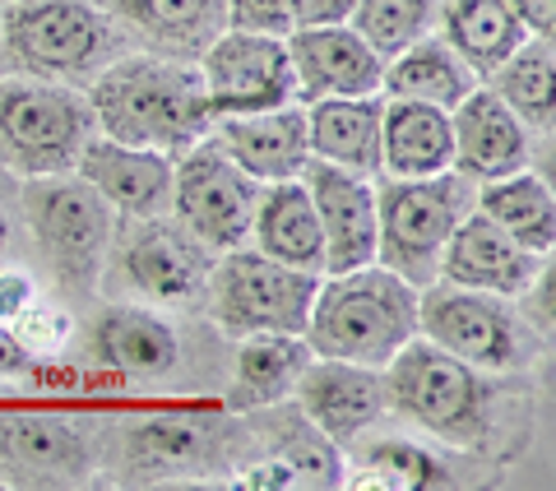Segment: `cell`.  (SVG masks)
Segmentation results:
<instances>
[{
  "label": "cell",
  "mask_w": 556,
  "mask_h": 491,
  "mask_svg": "<svg viewBox=\"0 0 556 491\" xmlns=\"http://www.w3.org/2000/svg\"><path fill=\"white\" fill-rule=\"evenodd\" d=\"M288 61L298 79V98H367L380 93L386 79V56L362 38L353 24L329 28H292L288 33Z\"/></svg>",
  "instance_id": "7c38bea8"
},
{
  "label": "cell",
  "mask_w": 556,
  "mask_h": 491,
  "mask_svg": "<svg viewBox=\"0 0 556 491\" xmlns=\"http://www.w3.org/2000/svg\"><path fill=\"white\" fill-rule=\"evenodd\" d=\"M172 153L121 144L108 135H89L75 158V172L89 181L112 209H126L135 218H159L172 204Z\"/></svg>",
  "instance_id": "9a60e30c"
},
{
  "label": "cell",
  "mask_w": 556,
  "mask_h": 491,
  "mask_svg": "<svg viewBox=\"0 0 556 491\" xmlns=\"http://www.w3.org/2000/svg\"><path fill=\"white\" fill-rule=\"evenodd\" d=\"M93 353L121 376H167L177 366V329L153 311L112 306L93 329Z\"/></svg>",
  "instance_id": "484cf974"
},
{
  "label": "cell",
  "mask_w": 556,
  "mask_h": 491,
  "mask_svg": "<svg viewBox=\"0 0 556 491\" xmlns=\"http://www.w3.org/2000/svg\"><path fill=\"white\" fill-rule=\"evenodd\" d=\"M28 302H33V278L20 274V269L0 274V320H14Z\"/></svg>",
  "instance_id": "ab89813d"
},
{
  "label": "cell",
  "mask_w": 556,
  "mask_h": 491,
  "mask_svg": "<svg viewBox=\"0 0 556 491\" xmlns=\"http://www.w3.org/2000/svg\"><path fill=\"white\" fill-rule=\"evenodd\" d=\"M506 10L529 38H552L556 33V0H506Z\"/></svg>",
  "instance_id": "74e56055"
},
{
  "label": "cell",
  "mask_w": 556,
  "mask_h": 491,
  "mask_svg": "<svg viewBox=\"0 0 556 491\" xmlns=\"http://www.w3.org/2000/svg\"><path fill=\"white\" fill-rule=\"evenodd\" d=\"M441 38L459 51V61L473 75H492V70L510 56V51L529 38L519 20L506 10V0H450L441 10Z\"/></svg>",
  "instance_id": "4316f807"
},
{
  "label": "cell",
  "mask_w": 556,
  "mask_h": 491,
  "mask_svg": "<svg viewBox=\"0 0 556 491\" xmlns=\"http://www.w3.org/2000/svg\"><path fill=\"white\" fill-rule=\"evenodd\" d=\"M208 139L232 158V163L255 177L260 186L302 177L311 144H306V108L288 102V108L269 112H241V116H208Z\"/></svg>",
  "instance_id": "4fadbf2b"
},
{
  "label": "cell",
  "mask_w": 556,
  "mask_h": 491,
  "mask_svg": "<svg viewBox=\"0 0 556 491\" xmlns=\"http://www.w3.org/2000/svg\"><path fill=\"white\" fill-rule=\"evenodd\" d=\"M28 227L47 260L70 284H89L102 265V251L112 241V204L84 177H28L24 190Z\"/></svg>",
  "instance_id": "ba28073f"
},
{
  "label": "cell",
  "mask_w": 556,
  "mask_h": 491,
  "mask_svg": "<svg viewBox=\"0 0 556 491\" xmlns=\"http://www.w3.org/2000/svg\"><path fill=\"white\" fill-rule=\"evenodd\" d=\"M386 403L413 427L450 445H478L486 431V385L478 366L459 362L431 339L413 335L386 362Z\"/></svg>",
  "instance_id": "277c9868"
},
{
  "label": "cell",
  "mask_w": 556,
  "mask_h": 491,
  "mask_svg": "<svg viewBox=\"0 0 556 491\" xmlns=\"http://www.w3.org/2000/svg\"><path fill=\"white\" fill-rule=\"evenodd\" d=\"M108 5H112V10H121V14H135L139 5H144V0H108Z\"/></svg>",
  "instance_id": "b9f144b4"
},
{
  "label": "cell",
  "mask_w": 556,
  "mask_h": 491,
  "mask_svg": "<svg viewBox=\"0 0 556 491\" xmlns=\"http://www.w3.org/2000/svg\"><path fill=\"white\" fill-rule=\"evenodd\" d=\"M417 335L478 372H506L519 362V325L506 297L459 288L445 278L417 288Z\"/></svg>",
  "instance_id": "30bf717a"
},
{
  "label": "cell",
  "mask_w": 556,
  "mask_h": 491,
  "mask_svg": "<svg viewBox=\"0 0 556 491\" xmlns=\"http://www.w3.org/2000/svg\"><path fill=\"white\" fill-rule=\"evenodd\" d=\"M302 186L311 190L325 241V274L376 265V181L306 158Z\"/></svg>",
  "instance_id": "8fae6325"
},
{
  "label": "cell",
  "mask_w": 556,
  "mask_h": 491,
  "mask_svg": "<svg viewBox=\"0 0 556 491\" xmlns=\"http://www.w3.org/2000/svg\"><path fill=\"white\" fill-rule=\"evenodd\" d=\"M218 14H223V0H144L130 20L144 33H153V38L186 47V42H195Z\"/></svg>",
  "instance_id": "d6a6232c"
},
{
  "label": "cell",
  "mask_w": 556,
  "mask_h": 491,
  "mask_svg": "<svg viewBox=\"0 0 556 491\" xmlns=\"http://www.w3.org/2000/svg\"><path fill=\"white\" fill-rule=\"evenodd\" d=\"M10 325H14L10 335L20 339V348H24L28 357H51V353H61L65 339H70V329H75V325H70V315H65V311L42 306L38 297H33V302H28L20 315H14Z\"/></svg>",
  "instance_id": "e575fe53"
},
{
  "label": "cell",
  "mask_w": 556,
  "mask_h": 491,
  "mask_svg": "<svg viewBox=\"0 0 556 491\" xmlns=\"http://www.w3.org/2000/svg\"><path fill=\"white\" fill-rule=\"evenodd\" d=\"M89 139V108L56 84L0 79V163L20 177L70 172Z\"/></svg>",
  "instance_id": "8992f818"
},
{
  "label": "cell",
  "mask_w": 556,
  "mask_h": 491,
  "mask_svg": "<svg viewBox=\"0 0 556 491\" xmlns=\"http://www.w3.org/2000/svg\"><path fill=\"white\" fill-rule=\"evenodd\" d=\"M320 274L278 265L255 246H232L223 251L204 278L208 315L223 335L251 339V335H302L311 297H316Z\"/></svg>",
  "instance_id": "5b68a950"
},
{
  "label": "cell",
  "mask_w": 556,
  "mask_h": 491,
  "mask_svg": "<svg viewBox=\"0 0 556 491\" xmlns=\"http://www.w3.org/2000/svg\"><path fill=\"white\" fill-rule=\"evenodd\" d=\"M450 112L413 98H386L380 112V172L386 177H437L450 167Z\"/></svg>",
  "instance_id": "44dd1931"
},
{
  "label": "cell",
  "mask_w": 556,
  "mask_h": 491,
  "mask_svg": "<svg viewBox=\"0 0 556 491\" xmlns=\"http://www.w3.org/2000/svg\"><path fill=\"white\" fill-rule=\"evenodd\" d=\"M130 445L139 464L181 468V464H204L223 445V436L214 423H200V417H149V423L135 427Z\"/></svg>",
  "instance_id": "4dcf8cb0"
},
{
  "label": "cell",
  "mask_w": 556,
  "mask_h": 491,
  "mask_svg": "<svg viewBox=\"0 0 556 491\" xmlns=\"http://www.w3.org/2000/svg\"><path fill=\"white\" fill-rule=\"evenodd\" d=\"M228 10V28L241 33H269V38H288L292 20H288V0H223Z\"/></svg>",
  "instance_id": "d590c367"
},
{
  "label": "cell",
  "mask_w": 556,
  "mask_h": 491,
  "mask_svg": "<svg viewBox=\"0 0 556 491\" xmlns=\"http://www.w3.org/2000/svg\"><path fill=\"white\" fill-rule=\"evenodd\" d=\"M543 260L547 255L525 251V246L510 241L492 218L473 209V214L450 232L445 251H441V265H437V278L459 284V288L496 292V297H519L538 278Z\"/></svg>",
  "instance_id": "2e32d148"
},
{
  "label": "cell",
  "mask_w": 556,
  "mask_h": 491,
  "mask_svg": "<svg viewBox=\"0 0 556 491\" xmlns=\"http://www.w3.org/2000/svg\"><path fill=\"white\" fill-rule=\"evenodd\" d=\"M237 487H251V491H274V487H298V478H292V468L283 459H269L265 464H255L247 473H237Z\"/></svg>",
  "instance_id": "f35d334b"
},
{
  "label": "cell",
  "mask_w": 556,
  "mask_h": 491,
  "mask_svg": "<svg viewBox=\"0 0 556 491\" xmlns=\"http://www.w3.org/2000/svg\"><path fill=\"white\" fill-rule=\"evenodd\" d=\"M478 181L445 167L437 177H380L376 181V265L404 284H437L450 232L473 214Z\"/></svg>",
  "instance_id": "3957f363"
},
{
  "label": "cell",
  "mask_w": 556,
  "mask_h": 491,
  "mask_svg": "<svg viewBox=\"0 0 556 491\" xmlns=\"http://www.w3.org/2000/svg\"><path fill=\"white\" fill-rule=\"evenodd\" d=\"M298 408L316 423L329 441H353L357 431H367L371 423L386 417V376L376 366L357 362H334V357H311L302 366L298 385Z\"/></svg>",
  "instance_id": "5bb4252c"
},
{
  "label": "cell",
  "mask_w": 556,
  "mask_h": 491,
  "mask_svg": "<svg viewBox=\"0 0 556 491\" xmlns=\"http://www.w3.org/2000/svg\"><path fill=\"white\" fill-rule=\"evenodd\" d=\"M0 459L38 482H70L89 468V441L79 427L51 413H5L0 417Z\"/></svg>",
  "instance_id": "603a6c76"
},
{
  "label": "cell",
  "mask_w": 556,
  "mask_h": 491,
  "mask_svg": "<svg viewBox=\"0 0 556 491\" xmlns=\"http://www.w3.org/2000/svg\"><path fill=\"white\" fill-rule=\"evenodd\" d=\"M380 112L386 93L367 98H316L306 108V144L311 158L329 167L376 177L380 172Z\"/></svg>",
  "instance_id": "d6986e66"
},
{
  "label": "cell",
  "mask_w": 556,
  "mask_h": 491,
  "mask_svg": "<svg viewBox=\"0 0 556 491\" xmlns=\"http://www.w3.org/2000/svg\"><path fill=\"white\" fill-rule=\"evenodd\" d=\"M28 353L20 348V339L10 335V329H0V380H10V376H24L28 372Z\"/></svg>",
  "instance_id": "60d3db41"
},
{
  "label": "cell",
  "mask_w": 556,
  "mask_h": 491,
  "mask_svg": "<svg viewBox=\"0 0 556 491\" xmlns=\"http://www.w3.org/2000/svg\"><path fill=\"white\" fill-rule=\"evenodd\" d=\"M492 93L525 121L529 130H552L556 121V65L552 38H525L492 70Z\"/></svg>",
  "instance_id": "f546056e"
},
{
  "label": "cell",
  "mask_w": 556,
  "mask_h": 491,
  "mask_svg": "<svg viewBox=\"0 0 556 491\" xmlns=\"http://www.w3.org/2000/svg\"><path fill=\"white\" fill-rule=\"evenodd\" d=\"M417 335V288L386 265L320 274L302 339L311 357H334L386 372V362Z\"/></svg>",
  "instance_id": "6da1fadb"
},
{
  "label": "cell",
  "mask_w": 556,
  "mask_h": 491,
  "mask_svg": "<svg viewBox=\"0 0 556 491\" xmlns=\"http://www.w3.org/2000/svg\"><path fill=\"white\" fill-rule=\"evenodd\" d=\"M367 464L376 473H371V478H362L357 487H450L445 464H437L427 450L404 445V441L371 445Z\"/></svg>",
  "instance_id": "836d02e7"
},
{
  "label": "cell",
  "mask_w": 556,
  "mask_h": 491,
  "mask_svg": "<svg viewBox=\"0 0 556 491\" xmlns=\"http://www.w3.org/2000/svg\"><path fill=\"white\" fill-rule=\"evenodd\" d=\"M89 108L108 139L159 149V153H186L208 130L200 70L153 61V56L116 61L93 84Z\"/></svg>",
  "instance_id": "7a4b0ae2"
},
{
  "label": "cell",
  "mask_w": 556,
  "mask_h": 491,
  "mask_svg": "<svg viewBox=\"0 0 556 491\" xmlns=\"http://www.w3.org/2000/svg\"><path fill=\"white\" fill-rule=\"evenodd\" d=\"M441 14V0H353V24L380 56H394L408 42L427 38Z\"/></svg>",
  "instance_id": "1f68e13d"
},
{
  "label": "cell",
  "mask_w": 556,
  "mask_h": 491,
  "mask_svg": "<svg viewBox=\"0 0 556 491\" xmlns=\"http://www.w3.org/2000/svg\"><path fill=\"white\" fill-rule=\"evenodd\" d=\"M251 237H255V251H265L278 265L325 274L320 218H316V204H311V190L302 186V177L260 186Z\"/></svg>",
  "instance_id": "ffe728a7"
},
{
  "label": "cell",
  "mask_w": 556,
  "mask_h": 491,
  "mask_svg": "<svg viewBox=\"0 0 556 491\" xmlns=\"http://www.w3.org/2000/svg\"><path fill=\"white\" fill-rule=\"evenodd\" d=\"M306 362H311V348H306L302 335H251V339H241L232 399L247 413L265 408V403H283Z\"/></svg>",
  "instance_id": "83f0119b"
},
{
  "label": "cell",
  "mask_w": 556,
  "mask_h": 491,
  "mask_svg": "<svg viewBox=\"0 0 556 491\" xmlns=\"http://www.w3.org/2000/svg\"><path fill=\"white\" fill-rule=\"evenodd\" d=\"M450 144H455L450 167L468 181H492L529 167V126L482 84L450 112Z\"/></svg>",
  "instance_id": "e0dca14e"
},
{
  "label": "cell",
  "mask_w": 556,
  "mask_h": 491,
  "mask_svg": "<svg viewBox=\"0 0 556 491\" xmlns=\"http://www.w3.org/2000/svg\"><path fill=\"white\" fill-rule=\"evenodd\" d=\"M5 38L28 65L75 70L102 47V14L84 0H33L10 10Z\"/></svg>",
  "instance_id": "ac0fdd59"
},
{
  "label": "cell",
  "mask_w": 556,
  "mask_h": 491,
  "mask_svg": "<svg viewBox=\"0 0 556 491\" xmlns=\"http://www.w3.org/2000/svg\"><path fill=\"white\" fill-rule=\"evenodd\" d=\"M478 214L492 218L510 241H519L533 255H552L556 246V200L543 177L529 167L510 172V177L478 181Z\"/></svg>",
  "instance_id": "d4e9b609"
},
{
  "label": "cell",
  "mask_w": 556,
  "mask_h": 491,
  "mask_svg": "<svg viewBox=\"0 0 556 491\" xmlns=\"http://www.w3.org/2000/svg\"><path fill=\"white\" fill-rule=\"evenodd\" d=\"M260 181L247 177L214 139H195L172 167V209L208 255H223L251 237Z\"/></svg>",
  "instance_id": "52a82bcc"
},
{
  "label": "cell",
  "mask_w": 556,
  "mask_h": 491,
  "mask_svg": "<svg viewBox=\"0 0 556 491\" xmlns=\"http://www.w3.org/2000/svg\"><path fill=\"white\" fill-rule=\"evenodd\" d=\"M5 232H10V223H5V214H0V246H5Z\"/></svg>",
  "instance_id": "7bdbcfd3"
},
{
  "label": "cell",
  "mask_w": 556,
  "mask_h": 491,
  "mask_svg": "<svg viewBox=\"0 0 556 491\" xmlns=\"http://www.w3.org/2000/svg\"><path fill=\"white\" fill-rule=\"evenodd\" d=\"M478 89V75L459 61V51L445 38H417L404 51H394L386 61V79L380 93L386 98H413V102H431V108L455 112L459 102Z\"/></svg>",
  "instance_id": "cb8c5ba5"
},
{
  "label": "cell",
  "mask_w": 556,
  "mask_h": 491,
  "mask_svg": "<svg viewBox=\"0 0 556 491\" xmlns=\"http://www.w3.org/2000/svg\"><path fill=\"white\" fill-rule=\"evenodd\" d=\"M265 427L274 459H283L292 468L298 487H343V459L334 441L311 423L302 408H278V403H265V408H251Z\"/></svg>",
  "instance_id": "f1b7e54d"
},
{
  "label": "cell",
  "mask_w": 556,
  "mask_h": 491,
  "mask_svg": "<svg viewBox=\"0 0 556 491\" xmlns=\"http://www.w3.org/2000/svg\"><path fill=\"white\" fill-rule=\"evenodd\" d=\"M292 28H329L353 20V0H288Z\"/></svg>",
  "instance_id": "8d00e7d4"
},
{
  "label": "cell",
  "mask_w": 556,
  "mask_h": 491,
  "mask_svg": "<svg viewBox=\"0 0 556 491\" xmlns=\"http://www.w3.org/2000/svg\"><path fill=\"white\" fill-rule=\"evenodd\" d=\"M200 84L208 116L269 112L298 102L288 42L269 38V33H241V28L218 33L200 56Z\"/></svg>",
  "instance_id": "9c48e42d"
},
{
  "label": "cell",
  "mask_w": 556,
  "mask_h": 491,
  "mask_svg": "<svg viewBox=\"0 0 556 491\" xmlns=\"http://www.w3.org/2000/svg\"><path fill=\"white\" fill-rule=\"evenodd\" d=\"M208 251L186 232V227H144L130 246H126V278L159 297V302H190L204 292L208 278Z\"/></svg>",
  "instance_id": "7402d4cb"
}]
</instances>
